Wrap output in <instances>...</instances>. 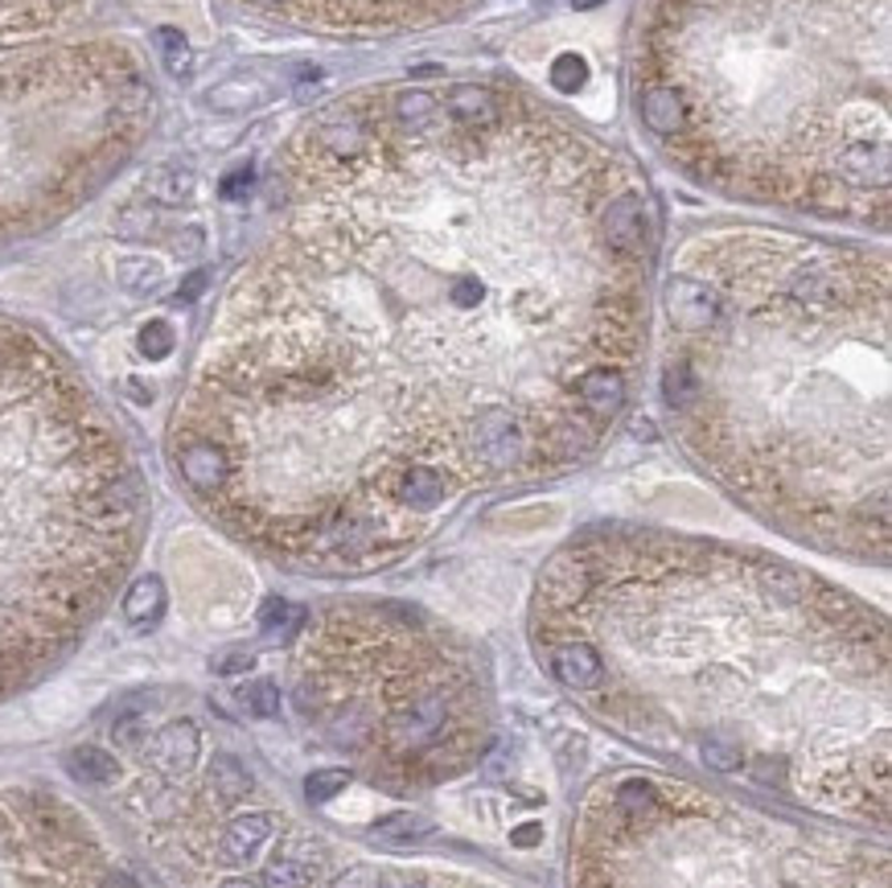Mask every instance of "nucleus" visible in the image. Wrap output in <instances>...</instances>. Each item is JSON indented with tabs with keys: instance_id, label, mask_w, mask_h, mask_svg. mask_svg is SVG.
Returning <instances> with one entry per match:
<instances>
[{
	"instance_id": "1",
	"label": "nucleus",
	"mask_w": 892,
	"mask_h": 888,
	"mask_svg": "<svg viewBox=\"0 0 892 888\" xmlns=\"http://www.w3.org/2000/svg\"><path fill=\"white\" fill-rule=\"evenodd\" d=\"M267 189L169 428L186 490L243 544L378 572L609 440L658 215L601 132L510 78L378 83L317 108Z\"/></svg>"
},
{
	"instance_id": "2",
	"label": "nucleus",
	"mask_w": 892,
	"mask_h": 888,
	"mask_svg": "<svg viewBox=\"0 0 892 888\" xmlns=\"http://www.w3.org/2000/svg\"><path fill=\"white\" fill-rule=\"evenodd\" d=\"M555 683L650 757L889 823V625L757 547L588 527L535 580Z\"/></svg>"
},
{
	"instance_id": "3",
	"label": "nucleus",
	"mask_w": 892,
	"mask_h": 888,
	"mask_svg": "<svg viewBox=\"0 0 892 888\" xmlns=\"http://www.w3.org/2000/svg\"><path fill=\"white\" fill-rule=\"evenodd\" d=\"M658 305L662 407L695 465L814 551L889 560V251L700 227Z\"/></svg>"
},
{
	"instance_id": "4",
	"label": "nucleus",
	"mask_w": 892,
	"mask_h": 888,
	"mask_svg": "<svg viewBox=\"0 0 892 888\" xmlns=\"http://www.w3.org/2000/svg\"><path fill=\"white\" fill-rule=\"evenodd\" d=\"M892 0H646L629 99L691 186L889 227Z\"/></svg>"
},
{
	"instance_id": "5",
	"label": "nucleus",
	"mask_w": 892,
	"mask_h": 888,
	"mask_svg": "<svg viewBox=\"0 0 892 888\" xmlns=\"http://www.w3.org/2000/svg\"><path fill=\"white\" fill-rule=\"evenodd\" d=\"M144 478L79 371L0 321V695L95 622L144 535Z\"/></svg>"
},
{
	"instance_id": "6",
	"label": "nucleus",
	"mask_w": 892,
	"mask_h": 888,
	"mask_svg": "<svg viewBox=\"0 0 892 888\" xmlns=\"http://www.w3.org/2000/svg\"><path fill=\"white\" fill-rule=\"evenodd\" d=\"M297 708L392 794L461 778L494 741L473 646L399 601H333L305 617Z\"/></svg>"
},
{
	"instance_id": "7",
	"label": "nucleus",
	"mask_w": 892,
	"mask_h": 888,
	"mask_svg": "<svg viewBox=\"0 0 892 888\" xmlns=\"http://www.w3.org/2000/svg\"><path fill=\"white\" fill-rule=\"evenodd\" d=\"M572 888H889V859L691 781L626 774L580 811Z\"/></svg>"
},
{
	"instance_id": "8",
	"label": "nucleus",
	"mask_w": 892,
	"mask_h": 888,
	"mask_svg": "<svg viewBox=\"0 0 892 888\" xmlns=\"http://www.w3.org/2000/svg\"><path fill=\"white\" fill-rule=\"evenodd\" d=\"M157 120L141 50L91 37L0 58V243L95 198Z\"/></svg>"
},
{
	"instance_id": "9",
	"label": "nucleus",
	"mask_w": 892,
	"mask_h": 888,
	"mask_svg": "<svg viewBox=\"0 0 892 888\" xmlns=\"http://www.w3.org/2000/svg\"><path fill=\"white\" fill-rule=\"evenodd\" d=\"M255 17L326 37H399L456 21L482 0H235Z\"/></svg>"
},
{
	"instance_id": "10",
	"label": "nucleus",
	"mask_w": 892,
	"mask_h": 888,
	"mask_svg": "<svg viewBox=\"0 0 892 888\" xmlns=\"http://www.w3.org/2000/svg\"><path fill=\"white\" fill-rule=\"evenodd\" d=\"M144 753H148L153 769L169 774V778H181V774H189V769L198 765V757H202V733H198L194 720H173V724L157 728V736L148 741Z\"/></svg>"
},
{
	"instance_id": "11",
	"label": "nucleus",
	"mask_w": 892,
	"mask_h": 888,
	"mask_svg": "<svg viewBox=\"0 0 892 888\" xmlns=\"http://www.w3.org/2000/svg\"><path fill=\"white\" fill-rule=\"evenodd\" d=\"M272 826H276V823H272V814H264V811L231 819V823L222 826V835H219V864H231V868H239V864L255 859V856H260V847L272 840Z\"/></svg>"
},
{
	"instance_id": "12",
	"label": "nucleus",
	"mask_w": 892,
	"mask_h": 888,
	"mask_svg": "<svg viewBox=\"0 0 892 888\" xmlns=\"http://www.w3.org/2000/svg\"><path fill=\"white\" fill-rule=\"evenodd\" d=\"M165 613V584L157 577H141L124 592V617L136 629H153Z\"/></svg>"
},
{
	"instance_id": "13",
	"label": "nucleus",
	"mask_w": 892,
	"mask_h": 888,
	"mask_svg": "<svg viewBox=\"0 0 892 888\" xmlns=\"http://www.w3.org/2000/svg\"><path fill=\"white\" fill-rule=\"evenodd\" d=\"M66 769L79 781H87V786H108V781H115V774H120V761L111 757L108 748L79 745L66 753Z\"/></svg>"
},
{
	"instance_id": "14",
	"label": "nucleus",
	"mask_w": 892,
	"mask_h": 888,
	"mask_svg": "<svg viewBox=\"0 0 892 888\" xmlns=\"http://www.w3.org/2000/svg\"><path fill=\"white\" fill-rule=\"evenodd\" d=\"M206 786H210L222 802H239V798L251 794V774L235 761V757L222 753V757H214L210 769H206Z\"/></svg>"
},
{
	"instance_id": "15",
	"label": "nucleus",
	"mask_w": 892,
	"mask_h": 888,
	"mask_svg": "<svg viewBox=\"0 0 892 888\" xmlns=\"http://www.w3.org/2000/svg\"><path fill=\"white\" fill-rule=\"evenodd\" d=\"M317 864L321 859H300L284 852L264 868V888H317Z\"/></svg>"
},
{
	"instance_id": "16",
	"label": "nucleus",
	"mask_w": 892,
	"mask_h": 888,
	"mask_svg": "<svg viewBox=\"0 0 892 888\" xmlns=\"http://www.w3.org/2000/svg\"><path fill=\"white\" fill-rule=\"evenodd\" d=\"M423 835H432V823L423 814H411V811H399V814H387L383 823L375 826V840L383 843H416Z\"/></svg>"
},
{
	"instance_id": "17",
	"label": "nucleus",
	"mask_w": 892,
	"mask_h": 888,
	"mask_svg": "<svg viewBox=\"0 0 892 888\" xmlns=\"http://www.w3.org/2000/svg\"><path fill=\"white\" fill-rule=\"evenodd\" d=\"M239 703L247 708V716L272 720L280 712V691H276V683H267V679H255V683H247L239 691Z\"/></svg>"
},
{
	"instance_id": "18",
	"label": "nucleus",
	"mask_w": 892,
	"mask_h": 888,
	"mask_svg": "<svg viewBox=\"0 0 892 888\" xmlns=\"http://www.w3.org/2000/svg\"><path fill=\"white\" fill-rule=\"evenodd\" d=\"M345 786H350V769H317L305 778V794H309V802H329V798L342 794Z\"/></svg>"
},
{
	"instance_id": "19",
	"label": "nucleus",
	"mask_w": 892,
	"mask_h": 888,
	"mask_svg": "<svg viewBox=\"0 0 892 888\" xmlns=\"http://www.w3.org/2000/svg\"><path fill=\"white\" fill-rule=\"evenodd\" d=\"M161 281V267L153 264V260H128L124 267H120V284H124L128 293H148V288H157Z\"/></svg>"
},
{
	"instance_id": "20",
	"label": "nucleus",
	"mask_w": 892,
	"mask_h": 888,
	"mask_svg": "<svg viewBox=\"0 0 892 888\" xmlns=\"http://www.w3.org/2000/svg\"><path fill=\"white\" fill-rule=\"evenodd\" d=\"M141 354L144 359H165V354H173L169 321H148V326L141 329Z\"/></svg>"
},
{
	"instance_id": "21",
	"label": "nucleus",
	"mask_w": 892,
	"mask_h": 888,
	"mask_svg": "<svg viewBox=\"0 0 892 888\" xmlns=\"http://www.w3.org/2000/svg\"><path fill=\"white\" fill-rule=\"evenodd\" d=\"M157 42H161V50H165V66H169L177 78H186L189 75V46L181 42V33H177V30H161Z\"/></svg>"
},
{
	"instance_id": "22",
	"label": "nucleus",
	"mask_w": 892,
	"mask_h": 888,
	"mask_svg": "<svg viewBox=\"0 0 892 888\" xmlns=\"http://www.w3.org/2000/svg\"><path fill=\"white\" fill-rule=\"evenodd\" d=\"M153 182H165V189H157V198H165V202H186L189 189H194V173H186V169H161Z\"/></svg>"
},
{
	"instance_id": "23",
	"label": "nucleus",
	"mask_w": 892,
	"mask_h": 888,
	"mask_svg": "<svg viewBox=\"0 0 892 888\" xmlns=\"http://www.w3.org/2000/svg\"><path fill=\"white\" fill-rule=\"evenodd\" d=\"M260 622H264V629H288V625H305V613H297V609H288L284 601H267L264 605V613H260Z\"/></svg>"
},
{
	"instance_id": "24",
	"label": "nucleus",
	"mask_w": 892,
	"mask_h": 888,
	"mask_svg": "<svg viewBox=\"0 0 892 888\" xmlns=\"http://www.w3.org/2000/svg\"><path fill=\"white\" fill-rule=\"evenodd\" d=\"M251 662H255V658H251L247 650H235V655H222L219 662H214V670H219V675H239V670H251Z\"/></svg>"
},
{
	"instance_id": "25",
	"label": "nucleus",
	"mask_w": 892,
	"mask_h": 888,
	"mask_svg": "<svg viewBox=\"0 0 892 888\" xmlns=\"http://www.w3.org/2000/svg\"><path fill=\"white\" fill-rule=\"evenodd\" d=\"M202 284H206V276H189L186 288H181V300H194V296L202 293Z\"/></svg>"
},
{
	"instance_id": "26",
	"label": "nucleus",
	"mask_w": 892,
	"mask_h": 888,
	"mask_svg": "<svg viewBox=\"0 0 892 888\" xmlns=\"http://www.w3.org/2000/svg\"><path fill=\"white\" fill-rule=\"evenodd\" d=\"M535 840H539V826H527V831H515V843H518V847H531Z\"/></svg>"
},
{
	"instance_id": "27",
	"label": "nucleus",
	"mask_w": 892,
	"mask_h": 888,
	"mask_svg": "<svg viewBox=\"0 0 892 888\" xmlns=\"http://www.w3.org/2000/svg\"><path fill=\"white\" fill-rule=\"evenodd\" d=\"M219 888H255V885H251L247 876H235V880H222Z\"/></svg>"
}]
</instances>
